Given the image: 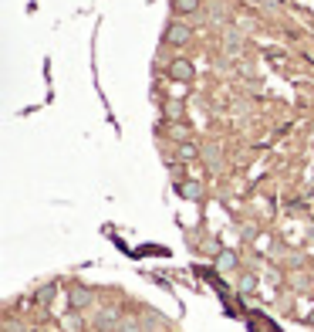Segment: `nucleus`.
I'll return each instance as SVG.
<instances>
[{"label":"nucleus","mask_w":314,"mask_h":332,"mask_svg":"<svg viewBox=\"0 0 314 332\" xmlns=\"http://www.w3.org/2000/svg\"><path fill=\"white\" fill-rule=\"evenodd\" d=\"M166 41L169 44H186V41H189V27H186V24H169Z\"/></svg>","instance_id":"1"},{"label":"nucleus","mask_w":314,"mask_h":332,"mask_svg":"<svg viewBox=\"0 0 314 332\" xmlns=\"http://www.w3.org/2000/svg\"><path fill=\"white\" fill-rule=\"evenodd\" d=\"M189 75H193V65H189V61H176V65H172V78L186 81Z\"/></svg>","instance_id":"2"},{"label":"nucleus","mask_w":314,"mask_h":332,"mask_svg":"<svg viewBox=\"0 0 314 332\" xmlns=\"http://www.w3.org/2000/svg\"><path fill=\"white\" fill-rule=\"evenodd\" d=\"M179 10H196V0H176Z\"/></svg>","instance_id":"3"}]
</instances>
